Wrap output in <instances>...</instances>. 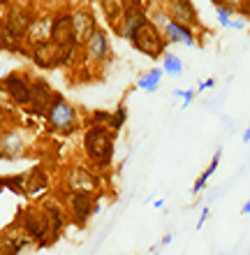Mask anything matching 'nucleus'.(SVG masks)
<instances>
[{"mask_svg":"<svg viewBox=\"0 0 250 255\" xmlns=\"http://www.w3.org/2000/svg\"><path fill=\"white\" fill-rule=\"evenodd\" d=\"M68 183H70V190H72V193H93L95 186H97L95 176L82 167H77L70 172Z\"/></svg>","mask_w":250,"mask_h":255,"instance_id":"obj_3","label":"nucleus"},{"mask_svg":"<svg viewBox=\"0 0 250 255\" xmlns=\"http://www.w3.org/2000/svg\"><path fill=\"white\" fill-rule=\"evenodd\" d=\"M86 148L88 155L93 158L97 165H107L111 160V151H114V144H111V137L104 134V130L95 128L86 134Z\"/></svg>","mask_w":250,"mask_h":255,"instance_id":"obj_1","label":"nucleus"},{"mask_svg":"<svg viewBox=\"0 0 250 255\" xmlns=\"http://www.w3.org/2000/svg\"><path fill=\"white\" fill-rule=\"evenodd\" d=\"M51 40L56 44H61V47L75 42V28H72V19L70 16H63V19H58L51 26Z\"/></svg>","mask_w":250,"mask_h":255,"instance_id":"obj_5","label":"nucleus"},{"mask_svg":"<svg viewBox=\"0 0 250 255\" xmlns=\"http://www.w3.org/2000/svg\"><path fill=\"white\" fill-rule=\"evenodd\" d=\"M165 70H167V72H171V74H178L183 70V65H181V61H178V58L167 56V58H165Z\"/></svg>","mask_w":250,"mask_h":255,"instance_id":"obj_16","label":"nucleus"},{"mask_svg":"<svg viewBox=\"0 0 250 255\" xmlns=\"http://www.w3.org/2000/svg\"><path fill=\"white\" fill-rule=\"evenodd\" d=\"M72 28H75V42H86L93 35V19L88 14H77L72 19Z\"/></svg>","mask_w":250,"mask_h":255,"instance_id":"obj_6","label":"nucleus"},{"mask_svg":"<svg viewBox=\"0 0 250 255\" xmlns=\"http://www.w3.org/2000/svg\"><path fill=\"white\" fill-rule=\"evenodd\" d=\"M49 121L61 130H70L75 126V109L65 105V102H56V107L49 112Z\"/></svg>","mask_w":250,"mask_h":255,"instance_id":"obj_4","label":"nucleus"},{"mask_svg":"<svg viewBox=\"0 0 250 255\" xmlns=\"http://www.w3.org/2000/svg\"><path fill=\"white\" fill-rule=\"evenodd\" d=\"M47 221H37V216L35 214H26V230L30 232V237H35V239H44V235H47Z\"/></svg>","mask_w":250,"mask_h":255,"instance_id":"obj_12","label":"nucleus"},{"mask_svg":"<svg viewBox=\"0 0 250 255\" xmlns=\"http://www.w3.org/2000/svg\"><path fill=\"white\" fill-rule=\"evenodd\" d=\"M135 40V47L142 49L144 54H158L163 51V42H160V35L156 33V28L151 26L149 21H144L142 26H137L130 35Z\"/></svg>","mask_w":250,"mask_h":255,"instance_id":"obj_2","label":"nucleus"},{"mask_svg":"<svg viewBox=\"0 0 250 255\" xmlns=\"http://www.w3.org/2000/svg\"><path fill=\"white\" fill-rule=\"evenodd\" d=\"M174 16H176V21L197 23L195 7H192V2H190V0H178V2H174Z\"/></svg>","mask_w":250,"mask_h":255,"instance_id":"obj_10","label":"nucleus"},{"mask_svg":"<svg viewBox=\"0 0 250 255\" xmlns=\"http://www.w3.org/2000/svg\"><path fill=\"white\" fill-rule=\"evenodd\" d=\"M218 160H220V153H216V158L211 160V167L206 169V172H204V174H202V179H199V181L195 183V193H197V190H199V188H204V183L209 181V176L213 174V172H216V167H218Z\"/></svg>","mask_w":250,"mask_h":255,"instance_id":"obj_15","label":"nucleus"},{"mask_svg":"<svg viewBox=\"0 0 250 255\" xmlns=\"http://www.w3.org/2000/svg\"><path fill=\"white\" fill-rule=\"evenodd\" d=\"M167 33H169V37H171L174 42L181 40V42H185V44H192V33H190L183 23H178V21L167 23Z\"/></svg>","mask_w":250,"mask_h":255,"instance_id":"obj_11","label":"nucleus"},{"mask_svg":"<svg viewBox=\"0 0 250 255\" xmlns=\"http://www.w3.org/2000/svg\"><path fill=\"white\" fill-rule=\"evenodd\" d=\"M0 126H2V116H0Z\"/></svg>","mask_w":250,"mask_h":255,"instance_id":"obj_17","label":"nucleus"},{"mask_svg":"<svg viewBox=\"0 0 250 255\" xmlns=\"http://www.w3.org/2000/svg\"><path fill=\"white\" fill-rule=\"evenodd\" d=\"M5 84H7V88H9V93H12L9 98H14V100L21 102V105L30 100V91H28V86L21 79H16V77H7Z\"/></svg>","mask_w":250,"mask_h":255,"instance_id":"obj_9","label":"nucleus"},{"mask_svg":"<svg viewBox=\"0 0 250 255\" xmlns=\"http://www.w3.org/2000/svg\"><path fill=\"white\" fill-rule=\"evenodd\" d=\"M88 47H90V51H93L97 58H102V56L107 54V37L100 33H95L90 40H88Z\"/></svg>","mask_w":250,"mask_h":255,"instance_id":"obj_13","label":"nucleus"},{"mask_svg":"<svg viewBox=\"0 0 250 255\" xmlns=\"http://www.w3.org/2000/svg\"><path fill=\"white\" fill-rule=\"evenodd\" d=\"M30 14L28 12H21V9H14L12 14H9V35H23L30 28Z\"/></svg>","mask_w":250,"mask_h":255,"instance_id":"obj_7","label":"nucleus"},{"mask_svg":"<svg viewBox=\"0 0 250 255\" xmlns=\"http://www.w3.org/2000/svg\"><path fill=\"white\" fill-rule=\"evenodd\" d=\"M72 209H75L77 221L83 223L93 211V202H90V197H86V193H75L72 195Z\"/></svg>","mask_w":250,"mask_h":255,"instance_id":"obj_8","label":"nucleus"},{"mask_svg":"<svg viewBox=\"0 0 250 255\" xmlns=\"http://www.w3.org/2000/svg\"><path fill=\"white\" fill-rule=\"evenodd\" d=\"M160 77H163V70H153V72H149L144 79H139V88H144V91H156Z\"/></svg>","mask_w":250,"mask_h":255,"instance_id":"obj_14","label":"nucleus"}]
</instances>
